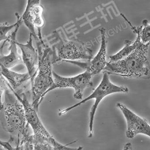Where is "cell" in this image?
Segmentation results:
<instances>
[{
	"label": "cell",
	"instance_id": "8fae6325",
	"mask_svg": "<svg viewBox=\"0 0 150 150\" xmlns=\"http://www.w3.org/2000/svg\"><path fill=\"white\" fill-rule=\"evenodd\" d=\"M33 37L29 34L28 40L26 44L17 42L18 47L21 51V57L23 64H25L28 73L29 75L30 82H32L37 72L39 65V54L33 45Z\"/></svg>",
	"mask_w": 150,
	"mask_h": 150
},
{
	"label": "cell",
	"instance_id": "52a82bcc",
	"mask_svg": "<svg viewBox=\"0 0 150 150\" xmlns=\"http://www.w3.org/2000/svg\"><path fill=\"white\" fill-rule=\"evenodd\" d=\"M53 76L54 84L48 91L47 94L55 89L71 88L74 90V98L82 100L85 90L93 85L91 81L92 76L86 71L71 77L61 76L53 71Z\"/></svg>",
	"mask_w": 150,
	"mask_h": 150
},
{
	"label": "cell",
	"instance_id": "ac0fdd59",
	"mask_svg": "<svg viewBox=\"0 0 150 150\" xmlns=\"http://www.w3.org/2000/svg\"><path fill=\"white\" fill-rule=\"evenodd\" d=\"M122 150H134L132 144L131 143H127L125 145Z\"/></svg>",
	"mask_w": 150,
	"mask_h": 150
},
{
	"label": "cell",
	"instance_id": "e0dca14e",
	"mask_svg": "<svg viewBox=\"0 0 150 150\" xmlns=\"http://www.w3.org/2000/svg\"><path fill=\"white\" fill-rule=\"evenodd\" d=\"M0 144L3 146L7 150H15L14 148L12 146V145L8 143V142H6V141H2V140L0 139Z\"/></svg>",
	"mask_w": 150,
	"mask_h": 150
},
{
	"label": "cell",
	"instance_id": "7a4b0ae2",
	"mask_svg": "<svg viewBox=\"0 0 150 150\" xmlns=\"http://www.w3.org/2000/svg\"><path fill=\"white\" fill-rule=\"evenodd\" d=\"M150 42H140L136 49L125 58L117 62H107L104 71L108 74L126 78H150V62L148 50Z\"/></svg>",
	"mask_w": 150,
	"mask_h": 150
},
{
	"label": "cell",
	"instance_id": "2e32d148",
	"mask_svg": "<svg viewBox=\"0 0 150 150\" xmlns=\"http://www.w3.org/2000/svg\"><path fill=\"white\" fill-rule=\"evenodd\" d=\"M9 88L8 83L6 79L2 76H0V110L3 106V102L2 101V95L5 91Z\"/></svg>",
	"mask_w": 150,
	"mask_h": 150
},
{
	"label": "cell",
	"instance_id": "9a60e30c",
	"mask_svg": "<svg viewBox=\"0 0 150 150\" xmlns=\"http://www.w3.org/2000/svg\"><path fill=\"white\" fill-rule=\"evenodd\" d=\"M18 21L12 25H9L8 23L0 24V43L1 42L7 41L8 40V34L12 30H13L17 25Z\"/></svg>",
	"mask_w": 150,
	"mask_h": 150
},
{
	"label": "cell",
	"instance_id": "5b68a950",
	"mask_svg": "<svg viewBox=\"0 0 150 150\" xmlns=\"http://www.w3.org/2000/svg\"><path fill=\"white\" fill-rule=\"evenodd\" d=\"M53 37L56 40L52 47L53 64L59 62L90 61L93 58L92 51L79 40H69L62 31H55Z\"/></svg>",
	"mask_w": 150,
	"mask_h": 150
},
{
	"label": "cell",
	"instance_id": "ffe728a7",
	"mask_svg": "<svg viewBox=\"0 0 150 150\" xmlns=\"http://www.w3.org/2000/svg\"><path fill=\"white\" fill-rule=\"evenodd\" d=\"M1 74H0V76H1Z\"/></svg>",
	"mask_w": 150,
	"mask_h": 150
},
{
	"label": "cell",
	"instance_id": "4fadbf2b",
	"mask_svg": "<svg viewBox=\"0 0 150 150\" xmlns=\"http://www.w3.org/2000/svg\"><path fill=\"white\" fill-rule=\"evenodd\" d=\"M29 139L31 144V150H83L82 146L71 147L58 142L51 135L38 136L30 135Z\"/></svg>",
	"mask_w": 150,
	"mask_h": 150
},
{
	"label": "cell",
	"instance_id": "5bb4252c",
	"mask_svg": "<svg viewBox=\"0 0 150 150\" xmlns=\"http://www.w3.org/2000/svg\"><path fill=\"white\" fill-rule=\"evenodd\" d=\"M137 38L134 42L128 40H125V45L124 47L116 54L109 56L108 62H117L124 59L129 55L141 42L139 35L138 34H137Z\"/></svg>",
	"mask_w": 150,
	"mask_h": 150
},
{
	"label": "cell",
	"instance_id": "6da1fadb",
	"mask_svg": "<svg viewBox=\"0 0 150 150\" xmlns=\"http://www.w3.org/2000/svg\"><path fill=\"white\" fill-rule=\"evenodd\" d=\"M4 93L3 106L0 110V122L3 129L10 135L8 143L16 150L30 135V126L23 105L12 90L9 87Z\"/></svg>",
	"mask_w": 150,
	"mask_h": 150
},
{
	"label": "cell",
	"instance_id": "8992f818",
	"mask_svg": "<svg viewBox=\"0 0 150 150\" xmlns=\"http://www.w3.org/2000/svg\"><path fill=\"white\" fill-rule=\"evenodd\" d=\"M27 1L21 19L35 41L44 42L41 30L45 24L43 17L44 8L40 0H28Z\"/></svg>",
	"mask_w": 150,
	"mask_h": 150
},
{
	"label": "cell",
	"instance_id": "d6986e66",
	"mask_svg": "<svg viewBox=\"0 0 150 150\" xmlns=\"http://www.w3.org/2000/svg\"><path fill=\"white\" fill-rule=\"evenodd\" d=\"M0 150H8L5 147L0 144Z\"/></svg>",
	"mask_w": 150,
	"mask_h": 150
},
{
	"label": "cell",
	"instance_id": "ba28073f",
	"mask_svg": "<svg viewBox=\"0 0 150 150\" xmlns=\"http://www.w3.org/2000/svg\"><path fill=\"white\" fill-rule=\"evenodd\" d=\"M116 106L126 120V136L128 138H133L139 134L150 137V126L147 120L137 115L122 103H117Z\"/></svg>",
	"mask_w": 150,
	"mask_h": 150
},
{
	"label": "cell",
	"instance_id": "30bf717a",
	"mask_svg": "<svg viewBox=\"0 0 150 150\" xmlns=\"http://www.w3.org/2000/svg\"><path fill=\"white\" fill-rule=\"evenodd\" d=\"M17 21V25L14 28L13 30L8 35L7 42L9 43V53L7 55H0V64L10 69L20 64L23 63L21 55L18 53L17 49V42L16 40V35L20 26L22 23L21 16L18 13H16Z\"/></svg>",
	"mask_w": 150,
	"mask_h": 150
},
{
	"label": "cell",
	"instance_id": "277c9868",
	"mask_svg": "<svg viewBox=\"0 0 150 150\" xmlns=\"http://www.w3.org/2000/svg\"><path fill=\"white\" fill-rule=\"evenodd\" d=\"M129 89L126 86H117L112 83L110 80L109 74L103 71V77L100 83L89 96L71 106L59 110L58 115L59 116L65 115L71 110L79 107L91 99H94L95 102L90 112L88 125V137L91 138L93 137L94 134V123L95 115L101 101L105 98L111 94L117 93H127Z\"/></svg>",
	"mask_w": 150,
	"mask_h": 150
},
{
	"label": "cell",
	"instance_id": "3957f363",
	"mask_svg": "<svg viewBox=\"0 0 150 150\" xmlns=\"http://www.w3.org/2000/svg\"><path fill=\"white\" fill-rule=\"evenodd\" d=\"M39 54V65L36 75L31 83V105L38 111L48 91L54 84L52 49L44 43L36 42Z\"/></svg>",
	"mask_w": 150,
	"mask_h": 150
},
{
	"label": "cell",
	"instance_id": "9c48e42d",
	"mask_svg": "<svg viewBox=\"0 0 150 150\" xmlns=\"http://www.w3.org/2000/svg\"><path fill=\"white\" fill-rule=\"evenodd\" d=\"M101 33V42L100 49L96 56L90 61L81 62L80 61H66L84 69L92 75V76L104 71L107 62L106 61V30L104 28L100 30Z\"/></svg>",
	"mask_w": 150,
	"mask_h": 150
},
{
	"label": "cell",
	"instance_id": "7c38bea8",
	"mask_svg": "<svg viewBox=\"0 0 150 150\" xmlns=\"http://www.w3.org/2000/svg\"><path fill=\"white\" fill-rule=\"evenodd\" d=\"M0 74L7 81L13 90L21 96L22 94H27L25 91L30 83V79L28 72L24 73L15 72L4 67L0 64Z\"/></svg>",
	"mask_w": 150,
	"mask_h": 150
}]
</instances>
